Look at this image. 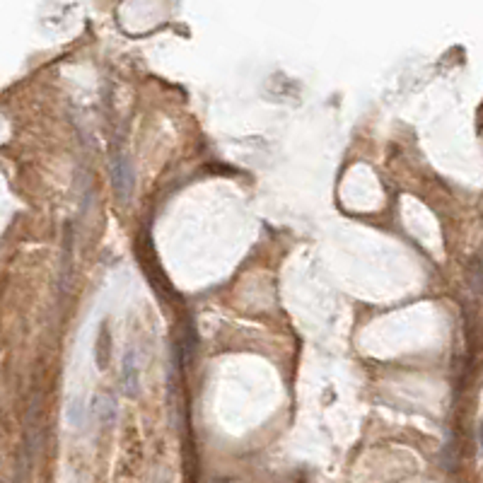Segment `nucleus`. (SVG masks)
Instances as JSON below:
<instances>
[{"mask_svg": "<svg viewBox=\"0 0 483 483\" xmlns=\"http://www.w3.org/2000/svg\"><path fill=\"white\" fill-rule=\"evenodd\" d=\"M97 413H99V421L104 425H111L114 418H116V406L111 404L109 397H101V406H97Z\"/></svg>", "mask_w": 483, "mask_h": 483, "instance_id": "nucleus-3", "label": "nucleus"}, {"mask_svg": "<svg viewBox=\"0 0 483 483\" xmlns=\"http://www.w3.org/2000/svg\"><path fill=\"white\" fill-rule=\"evenodd\" d=\"M121 379H124V392L129 394V397H136V394L141 392V377H138V365H136V355H133V351L124 355Z\"/></svg>", "mask_w": 483, "mask_h": 483, "instance_id": "nucleus-2", "label": "nucleus"}, {"mask_svg": "<svg viewBox=\"0 0 483 483\" xmlns=\"http://www.w3.org/2000/svg\"><path fill=\"white\" fill-rule=\"evenodd\" d=\"M111 181H114V191H116L119 199L129 201V196L133 191V167H131L129 157H126L124 152H119V155L114 157Z\"/></svg>", "mask_w": 483, "mask_h": 483, "instance_id": "nucleus-1", "label": "nucleus"}, {"mask_svg": "<svg viewBox=\"0 0 483 483\" xmlns=\"http://www.w3.org/2000/svg\"><path fill=\"white\" fill-rule=\"evenodd\" d=\"M97 348H99L97 353H101L99 358H97L99 360V367H106V362H109V332H106V329H101Z\"/></svg>", "mask_w": 483, "mask_h": 483, "instance_id": "nucleus-4", "label": "nucleus"}]
</instances>
